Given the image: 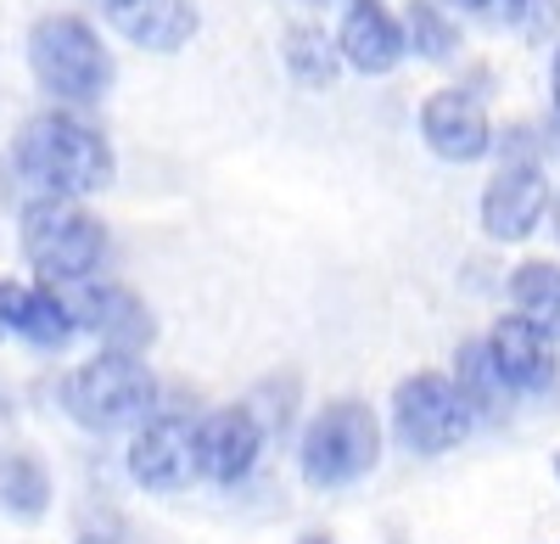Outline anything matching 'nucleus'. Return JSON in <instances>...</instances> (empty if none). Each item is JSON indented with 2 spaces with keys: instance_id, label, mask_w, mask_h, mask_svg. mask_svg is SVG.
Returning <instances> with one entry per match:
<instances>
[{
  "instance_id": "f257e3e1",
  "label": "nucleus",
  "mask_w": 560,
  "mask_h": 544,
  "mask_svg": "<svg viewBox=\"0 0 560 544\" xmlns=\"http://www.w3.org/2000/svg\"><path fill=\"white\" fill-rule=\"evenodd\" d=\"M113 174L118 163L107 135L68 107H51L34 113L0 152V208L23 213L51 197H96L113 186Z\"/></svg>"
},
{
  "instance_id": "f03ea898",
  "label": "nucleus",
  "mask_w": 560,
  "mask_h": 544,
  "mask_svg": "<svg viewBox=\"0 0 560 544\" xmlns=\"http://www.w3.org/2000/svg\"><path fill=\"white\" fill-rule=\"evenodd\" d=\"M62 410L96 438L129 432L158 416V377L135 348H102L96 359H84L79 371L62 377Z\"/></svg>"
},
{
  "instance_id": "7ed1b4c3",
  "label": "nucleus",
  "mask_w": 560,
  "mask_h": 544,
  "mask_svg": "<svg viewBox=\"0 0 560 544\" xmlns=\"http://www.w3.org/2000/svg\"><path fill=\"white\" fill-rule=\"evenodd\" d=\"M28 68H34V84L62 107H96L118 73L102 34L73 12H51L28 28Z\"/></svg>"
},
{
  "instance_id": "20e7f679",
  "label": "nucleus",
  "mask_w": 560,
  "mask_h": 544,
  "mask_svg": "<svg viewBox=\"0 0 560 544\" xmlns=\"http://www.w3.org/2000/svg\"><path fill=\"white\" fill-rule=\"evenodd\" d=\"M18 242L23 258L39 281L51 287H73L90 281L107 258V231L102 219L90 213L79 197H51V202H34L18 213Z\"/></svg>"
},
{
  "instance_id": "39448f33",
  "label": "nucleus",
  "mask_w": 560,
  "mask_h": 544,
  "mask_svg": "<svg viewBox=\"0 0 560 544\" xmlns=\"http://www.w3.org/2000/svg\"><path fill=\"white\" fill-rule=\"evenodd\" d=\"M376 461H382V421L364 398H331L303 427L298 472L308 488H348L376 472Z\"/></svg>"
},
{
  "instance_id": "423d86ee",
  "label": "nucleus",
  "mask_w": 560,
  "mask_h": 544,
  "mask_svg": "<svg viewBox=\"0 0 560 544\" xmlns=\"http://www.w3.org/2000/svg\"><path fill=\"white\" fill-rule=\"evenodd\" d=\"M393 432L409 455H448V449H459V438L471 432V410H465L454 377H438V371L404 377L393 393Z\"/></svg>"
},
{
  "instance_id": "0eeeda50",
  "label": "nucleus",
  "mask_w": 560,
  "mask_h": 544,
  "mask_svg": "<svg viewBox=\"0 0 560 544\" xmlns=\"http://www.w3.org/2000/svg\"><path fill=\"white\" fill-rule=\"evenodd\" d=\"M197 427L202 416H185V410H158L135 427L129 438V477L147 488V494H179L202 477V461H197Z\"/></svg>"
},
{
  "instance_id": "6e6552de",
  "label": "nucleus",
  "mask_w": 560,
  "mask_h": 544,
  "mask_svg": "<svg viewBox=\"0 0 560 544\" xmlns=\"http://www.w3.org/2000/svg\"><path fill=\"white\" fill-rule=\"evenodd\" d=\"M68 292V303H73V314H79V332H90L102 348H152V337H158V321H152V309L140 303L129 287H118V281H73V287H62Z\"/></svg>"
},
{
  "instance_id": "1a4fd4ad",
  "label": "nucleus",
  "mask_w": 560,
  "mask_h": 544,
  "mask_svg": "<svg viewBox=\"0 0 560 544\" xmlns=\"http://www.w3.org/2000/svg\"><path fill=\"white\" fill-rule=\"evenodd\" d=\"M264 421L253 404H224V410L202 416L197 427V461H202V477L219 483V488H236L258 472V455H264Z\"/></svg>"
},
{
  "instance_id": "9d476101",
  "label": "nucleus",
  "mask_w": 560,
  "mask_h": 544,
  "mask_svg": "<svg viewBox=\"0 0 560 544\" xmlns=\"http://www.w3.org/2000/svg\"><path fill=\"white\" fill-rule=\"evenodd\" d=\"M549 213V180L538 163H499L482 192V231L493 242H527Z\"/></svg>"
},
{
  "instance_id": "9b49d317",
  "label": "nucleus",
  "mask_w": 560,
  "mask_h": 544,
  "mask_svg": "<svg viewBox=\"0 0 560 544\" xmlns=\"http://www.w3.org/2000/svg\"><path fill=\"white\" fill-rule=\"evenodd\" d=\"M420 135H427V147L443 163H477V158L493 152V124H488L482 102L459 84L427 96V107H420Z\"/></svg>"
},
{
  "instance_id": "f8f14e48",
  "label": "nucleus",
  "mask_w": 560,
  "mask_h": 544,
  "mask_svg": "<svg viewBox=\"0 0 560 544\" xmlns=\"http://www.w3.org/2000/svg\"><path fill=\"white\" fill-rule=\"evenodd\" d=\"M488 354H493L499 377L510 382V393H549L560 382L555 343L527 321V314H504V321L488 332Z\"/></svg>"
},
{
  "instance_id": "ddd939ff",
  "label": "nucleus",
  "mask_w": 560,
  "mask_h": 544,
  "mask_svg": "<svg viewBox=\"0 0 560 544\" xmlns=\"http://www.w3.org/2000/svg\"><path fill=\"white\" fill-rule=\"evenodd\" d=\"M342 62L359 68V73H393L409 51V34L404 23L382 7V0H348V12H342Z\"/></svg>"
},
{
  "instance_id": "4468645a",
  "label": "nucleus",
  "mask_w": 560,
  "mask_h": 544,
  "mask_svg": "<svg viewBox=\"0 0 560 544\" xmlns=\"http://www.w3.org/2000/svg\"><path fill=\"white\" fill-rule=\"evenodd\" d=\"M107 18H113V28L129 45H140V51H163V57L179 51V45L197 34V7L191 0H124V7H113Z\"/></svg>"
},
{
  "instance_id": "2eb2a0df",
  "label": "nucleus",
  "mask_w": 560,
  "mask_h": 544,
  "mask_svg": "<svg viewBox=\"0 0 560 544\" xmlns=\"http://www.w3.org/2000/svg\"><path fill=\"white\" fill-rule=\"evenodd\" d=\"M454 387H459V398H465V410H471V421H504L510 416V382L499 377V366H493V354H488V337L482 343H459V354H454Z\"/></svg>"
},
{
  "instance_id": "dca6fc26",
  "label": "nucleus",
  "mask_w": 560,
  "mask_h": 544,
  "mask_svg": "<svg viewBox=\"0 0 560 544\" xmlns=\"http://www.w3.org/2000/svg\"><path fill=\"white\" fill-rule=\"evenodd\" d=\"M510 303H516V314H527L549 343H560V264H549V258L516 264V276H510Z\"/></svg>"
},
{
  "instance_id": "f3484780",
  "label": "nucleus",
  "mask_w": 560,
  "mask_h": 544,
  "mask_svg": "<svg viewBox=\"0 0 560 544\" xmlns=\"http://www.w3.org/2000/svg\"><path fill=\"white\" fill-rule=\"evenodd\" d=\"M0 511L18 522H39L51 511V472H45L34 455H0Z\"/></svg>"
},
{
  "instance_id": "a211bd4d",
  "label": "nucleus",
  "mask_w": 560,
  "mask_h": 544,
  "mask_svg": "<svg viewBox=\"0 0 560 544\" xmlns=\"http://www.w3.org/2000/svg\"><path fill=\"white\" fill-rule=\"evenodd\" d=\"M73 337H79V314H73L68 292L51 287V281H39L34 287V309H28V326H23V343L34 354H68Z\"/></svg>"
},
{
  "instance_id": "6ab92c4d",
  "label": "nucleus",
  "mask_w": 560,
  "mask_h": 544,
  "mask_svg": "<svg viewBox=\"0 0 560 544\" xmlns=\"http://www.w3.org/2000/svg\"><path fill=\"white\" fill-rule=\"evenodd\" d=\"M280 57H287V73H292L298 84H308V90L337 84V73H342V45L325 39L319 28H287Z\"/></svg>"
},
{
  "instance_id": "aec40b11",
  "label": "nucleus",
  "mask_w": 560,
  "mask_h": 544,
  "mask_svg": "<svg viewBox=\"0 0 560 544\" xmlns=\"http://www.w3.org/2000/svg\"><path fill=\"white\" fill-rule=\"evenodd\" d=\"M404 34H409V51L427 57V62H448L459 51V23L443 12V0H409Z\"/></svg>"
},
{
  "instance_id": "412c9836",
  "label": "nucleus",
  "mask_w": 560,
  "mask_h": 544,
  "mask_svg": "<svg viewBox=\"0 0 560 544\" xmlns=\"http://www.w3.org/2000/svg\"><path fill=\"white\" fill-rule=\"evenodd\" d=\"M493 18H504L522 39H549L560 28V0H499Z\"/></svg>"
},
{
  "instance_id": "4be33fe9",
  "label": "nucleus",
  "mask_w": 560,
  "mask_h": 544,
  "mask_svg": "<svg viewBox=\"0 0 560 544\" xmlns=\"http://www.w3.org/2000/svg\"><path fill=\"white\" fill-rule=\"evenodd\" d=\"M258 421H264V432L269 438H287V427H292V404H298V382L287 377V382H264L258 387Z\"/></svg>"
},
{
  "instance_id": "5701e85b",
  "label": "nucleus",
  "mask_w": 560,
  "mask_h": 544,
  "mask_svg": "<svg viewBox=\"0 0 560 544\" xmlns=\"http://www.w3.org/2000/svg\"><path fill=\"white\" fill-rule=\"evenodd\" d=\"M28 309H34V287H23V281H0V343H23Z\"/></svg>"
},
{
  "instance_id": "b1692460",
  "label": "nucleus",
  "mask_w": 560,
  "mask_h": 544,
  "mask_svg": "<svg viewBox=\"0 0 560 544\" xmlns=\"http://www.w3.org/2000/svg\"><path fill=\"white\" fill-rule=\"evenodd\" d=\"M493 152H499V163H538V129H527V124H516V129H504L499 141H493Z\"/></svg>"
},
{
  "instance_id": "393cba45",
  "label": "nucleus",
  "mask_w": 560,
  "mask_h": 544,
  "mask_svg": "<svg viewBox=\"0 0 560 544\" xmlns=\"http://www.w3.org/2000/svg\"><path fill=\"white\" fill-rule=\"evenodd\" d=\"M443 7H459V12H493L499 0H443Z\"/></svg>"
},
{
  "instance_id": "a878e982",
  "label": "nucleus",
  "mask_w": 560,
  "mask_h": 544,
  "mask_svg": "<svg viewBox=\"0 0 560 544\" xmlns=\"http://www.w3.org/2000/svg\"><path fill=\"white\" fill-rule=\"evenodd\" d=\"M549 90H555V113H560V45H555V68H549Z\"/></svg>"
},
{
  "instance_id": "bb28decb",
  "label": "nucleus",
  "mask_w": 560,
  "mask_h": 544,
  "mask_svg": "<svg viewBox=\"0 0 560 544\" xmlns=\"http://www.w3.org/2000/svg\"><path fill=\"white\" fill-rule=\"evenodd\" d=\"M79 544H129V539H118V533H84Z\"/></svg>"
},
{
  "instance_id": "cd10ccee",
  "label": "nucleus",
  "mask_w": 560,
  "mask_h": 544,
  "mask_svg": "<svg viewBox=\"0 0 560 544\" xmlns=\"http://www.w3.org/2000/svg\"><path fill=\"white\" fill-rule=\"evenodd\" d=\"M298 544H331V533H303Z\"/></svg>"
},
{
  "instance_id": "c85d7f7f",
  "label": "nucleus",
  "mask_w": 560,
  "mask_h": 544,
  "mask_svg": "<svg viewBox=\"0 0 560 544\" xmlns=\"http://www.w3.org/2000/svg\"><path fill=\"white\" fill-rule=\"evenodd\" d=\"M549 213H555V236H560V192H555V202H549Z\"/></svg>"
},
{
  "instance_id": "c756f323",
  "label": "nucleus",
  "mask_w": 560,
  "mask_h": 544,
  "mask_svg": "<svg viewBox=\"0 0 560 544\" xmlns=\"http://www.w3.org/2000/svg\"><path fill=\"white\" fill-rule=\"evenodd\" d=\"M113 7H124V0H102V12H113Z\"/></svg>"
},
{
  "instance_id": "7c9ffc66",
  "label": "nucleus",
  "mask_w": 560,
  "mask_h": 544,
  "mask_svg": "<svg viewBox=\"0 0 560 544\" xmlns=\"http://www.w3.org/2000/svg\"><path fill=\"white\" fill-rule=\"evenodd\" d=\"M555 135H560V124H555Z\"/></svg>"
},
{
  "instance_id": "2f4dec72",
  "label": "nucleus",
  "mask_w": 560,
  "mask_h": 544,
  "mask_svg": "<svg viewBox=\"0 0 560 544\" xmlns=\"http://www.w3.org/2000/svg\"><path fill=\"white\" fill-rule=\"evenodd\" d=\"M555 472H560V466H555Z\"/></svg>"
}]
</instances>
